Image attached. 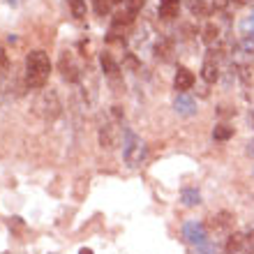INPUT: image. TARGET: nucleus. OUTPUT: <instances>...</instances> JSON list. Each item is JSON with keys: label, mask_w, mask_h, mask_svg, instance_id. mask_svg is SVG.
Returning a JSON list of instances; mask_svg holds the SVG:
<instances>
[{"label": "nucleus", "mask_w": 254, "mask_h": 254, "mask_svg": "<svg viewBox=\"0 0 254 254\" xmlns=\"http://www.w3.org/2000/svg\"><path fill=\"white\" fill-rule=\"evenodd\" d=\"M49 74H51V61H49L47 51H30L26 56V83L28 88L33 90H40V88L47 86Z\"/></svg>", "instance_id": "obj_1"}, {"label": "nucleus", "mask_w": 254, "mask_h": 254, "mask_svg": "<svg viewBox=\"0 0 254 254\" xmlns=\"http://www.w3.org/2000/svg\"><path fill=\"white\" fill-rule=\"evenodd\" d=\"M125 139H123V157H125L127 167H139L146 160V143L132 132V129H123Z\"/></svg>", "instance_id": "obj_2"}, {"label": "nucleus", "mask_w": 254, "mask_h": 254, "mask_svg": "<svg viewBox=\"0 0 254 254\" xmlns=\"http://www.w3.org/2000/svg\"><path fill=\"white\" fill-rule=\"evenodd\" d=\"M61 100H58V93L56 90H44V93L37 97V102H35V111L42 116V118H47V121H54V118H58L61 116Z\"/></svg>", "instance_id": "obj_3"}, {"label": "nucleus", "mask_w": 254, "mask_h": 254, "mask_svg": "<svg viewBox=\"0 0 254 254\" xmlns=\"http://www.w3.org/2000/svg\"><path fill=\"white\" fill-rule=\"evenodd\" d=\"M58 69H61L63 79H65L67 83H79L81 81V67L76 65V61H74V56L69 54V51H63L61 54Z\"/></svg>", "instance_id": "obj_4"}, {"label": "nucleus", "mask_w": 254, "mask_h": 254, "mask_svg": "<svg viewBox=\"0 0 254 254\" xmlns=\"http://www.w3.org/2000/svg\"><path fill=\"white\" fill-rule=\"evenodd\" d=\"M183 236H185V241H188L192 248H203L208 243V231L201 222H188V224L183 227Z\"/></svg>", "instance_id": "obj_5"}, {"label": "nucleus", "mask_w": 254, "mask_h": 254, "mask_svg": "<svg viewBox=\"0 0 254 254\" xmlns=\"http://www.w3.org/2000/svg\"><path fill=\"white\" fill-rule=\"evenodd\" d=\"M174 109H176V114L185 116V118H190V116H194L196 111H199V109H196V102H194L190 95H185V93H181L174 100Z\"/></svg>", "instance_id": "obj_6"}, {"label": "nucleus", "mask_w": 254, "mask_h": 254, "mask_svg": "<svg viewBox=\"0 0 254 254\" xmlns=\"http://www.w3.org/2000/svg\"><path fill=\"white\" fill-rule=\"evenodd\" d=\"M201 76L206 83H215L220 79V65H217V58L208 54V58L203 61V67H201Z\"/></svg>", "instance_id": "obj_7"}, {"label": "nucleus", "mask_w": 254, "mask_h": 254, "mask_svg": "<svg viewBox=\"0 0 254 254\" xmlns=\"http://www.w3.org/2000/svg\"><path fill=\"white\" fill-rule=\"evenodd\" d=\"M192 86H194V74L190 72L188 67H178V72H176V76H174V88L181 90V93H185V90H190Z\"/></svg>", "instance_id": "obj_8"}, {"label": "nucleus", "mask_w": 254, "mask_h": 254, "mask_svg": "<svg viewBox=\"0 0 254 254\" xmlns=\"http://www.w3.org/2000/svg\"><path fill=\"white\" fill-rule=\"evenodd\" d=\"M231 227H234V215L227 213V210H222V213L210 217V229L213 231H229Z\"/></svg>", "instance_id": "obj_9"}, {"label": "nucleus", "mask_w": 254, "mask_h": 254, "mask_svg": "<svg viewBox=\"0 0 254 254\" xmlns=\"http://www.w3.org/2000/svg\"><path fill=\"white\" fill-rule=\"evenodd\" d=\"M178 9H181V0H160V19L171 21L174 16H178Z\"/></svg>", "instance_id": "obj_10"}, {"label": "nucleus", "mask_w": 254, "mask_h": 254, "mask_svg": "<svg viewBox=\"0 0 254 254\" xmlns=\"http://www.w3.org/2000/svg\"><path fill=\"white\" fill-rule=\"evenodd\" d=\"M100 65H102V72L107 74L109 79H118L121 67H118V63L114 61V56H111V54H102L100 56Z\"/></svg>", "instance_id": "obj_11"}, {"label": "nucleus", "mask_w": 254, "mask_h": 254, "mask_svg": "<svg viewBox=\"0 0 254 254\" xmlns=\"http://www.w3.org/2000/svg\"><path fill=\"white\" fill-rule=\"evenodd\" d=\"M100 143H102V148H107V150H111V148L116 146V127L111 125V123H104V125L100 127Z\"/></svg>", "instance_id": "obj_12"}, {"label": "nucleus", "mask_w": 254, "mask_h": 254, "mask_svg": "<svg viewBox=\"0 0 254 254\" xmlns=\"http://www.w3.org/2000/svg\"><path fill=\"white\" fill-rule=\"evenodd\" d=\"M245 250V234L243 231H236L227 238V245H224V252L227 254H234V252H241Z\"/></svg>", "instance_id": "obj_13"}, {"label": "nucleus", "mask_w": 254, "mask_h": 254, "mask_svg": "<svg viewBox=\"0 0 254 254\" xmlns=\"http://www.w3.org/2000/svg\"><path fill=\"white\" fill-rule=\"evenodd\" d=\"M155 51H157V58H162V61H171V54H174V42L167 40V37H162V40L157 42Z\"/></svg>", "instance_id": "obj_14"}, {"label": "nucleus", "mask_w": 254, "mask_h": 254, "mask_svg": "<svg viewBox=\"0 0 254 254\" xmlns=\"http://www.w3.org/2000/svg\"><path fill=\"white\" fill-rule=\"evenodd\" d=\"M181 203H183V206H188V208L199 206V203H201V194L196 192V190H192V188L183 190V192H181Z\"/></svg>", "instance_id": "obj_15"}, {"label": "nucleus", "mask_w": 254, "mask_h": 254, "mask_svg": "<svg viewBox=\"0 0 254 254\" xmlns=\"http://www.w3.org/2000/svg\"><path fill=\"white\" fill-rule=\"evenodd\" d=\"M217 40H220V28L210 21V23H206V28H203V44H206V47H213Z\"/></svg>", "instance_id": "obj_16"}, {"label": "nucleus", "mask_w": 254, "mask_h": 254, "mask_svg": "<svg viewBox=\"0 0 254 254\" xmlns=\"http://www.w3.org/2000/svg\"><path fill=\"white\" fill-rule=\"evenodd\" d=\"M234 136V127H229V125H215V129H213V139L215 141H229Z\"/></svg>", "instance_id": "obj_17"}, {"label": "nucleus", "mask_w": 254, "mask_h": 254, "mask_svg": "<svg viewBox=\"0 0 254 254\" xmlns=\"http://www.w3.org/2000/svg\"><path fill=\"white\" fill-rule=\"evenodd\" d=\"M185 5H188V9L194 14V16H206L208 14V7L203 0H183Z\"/></svg>", "instance_id": "obj_18"}, {"label": "nucleus", "mask_w": 254, "mask_h": 254, "mask_svg": "<svg viewBox=\"0 0 254 254\" xmlns=\"http://www.w3.org/2000/svg\"><path fill=\"white\" fill-rule=\"evenodd\" d=\"M69 9H72V16L74 19H86V0H69Z\"/></svg>", "instance_id": "obj_19"}, {"label": "nucleus", "mask_w": 254, "mask_h": 254, "mask_svg": "<svg viewBox=\"0 0 254 254\" xmlns=\"http://www.w3.org/2000/svg\"><path fill=\"white\" fill-rule=\"evenodd\" d=\"M93 7L97 16H107L111 12V0H93Z\"/></svg>", "instance_id": "obj_20"}, {"label": "nucleus", "mask_w": 254, "mask_h": 254, "mask_svg": "<svg viewBox=\"0 0 254 254\" xmlns=\"http://www.w3.org/2000/svg\"><path fill=\"white\" fill-rule=\"evenodd\" d=\"M241 33L245 35V37H250V35H254V12L250 14V16H245V19L241 21Z\"/></svg>", "instance_id": "obj_21"}, {"label": "nucleus", "mask_w": 254, "mask_h": 254, "mask_svg": "<svg viewBox=\"0 0 254 254\" xmlns=\"http://www.w3.org/2000/svg\"><path fill=\"white\" fill-rule=\"evenodd\" d=\"M243 51L250 54V56H254V35H250V37L243 40Z\"/></svg>", "instance_id": "obj_22"}, {"label": "nucleus", "mask_w": 254, "mask_h": 254, "mask_svg": "<svg viewBox=\"0 0 254 254\" xmlns=\"http://www.w3.org/2000/svg\"><path fill=\"white\" fill-rule=\"evenodd\" d=\"M0 69H7V56L2 49H0Z\"/></svg>", "instance_id": "obj_23"}, {"label": "nucleus", "mask_w": 254, "mask_h": 254, "mask_svg": "<svg viewBox=\"0 0 254 254\" xmlns=\"http://www.w3.org/2000/svg\"><path fill=\"white\" fill-rule=\"evenodd\" d=\"M248 146H250V148H248V153H250V155H254V141H250Z\"/></svg>", "instance_id": "obj_24"}, {"label": "nucleus", "mask_w": 254, "mask_h": 254, "mask_svg": "<svg viewBox=\"0 0 254 254\" xmlns=\"http://www.w3.org/2000/svg\"><path fill=\"white\" fill-rule=\"evenodd\" d=\"M250 125L254 127V109H252V111H250Z\"/></svg>", "instance_id": "obj_25"}, {"label": "nucleus", "mask_w": 254, "mask_h": 254, "mask_svg": "<svg viewBox=\"0 0 254 254\" xmlns=\"http://www.w3.org/2000/svg\"><path fill=\"white\" fill-rule=\"evenodd\" d=\"M79 254H93V250H88V248H83V250H81V252Z\"/></svg>", "instance_id": "obj_26"}, {"label": "nucleus", "mask_w": 254, "mask_h": 254, "mask_svg": "<svg viewBox=\"0 0 254 254\" xmlns=\"http://www.w3.org/2000/svg\"><path fill=\"white\" fill-rule=\"evenodd\" d=\"M111 2H125V0H111Z\"/></svg>", "instance_id": "obj_27"}]
</instances>
